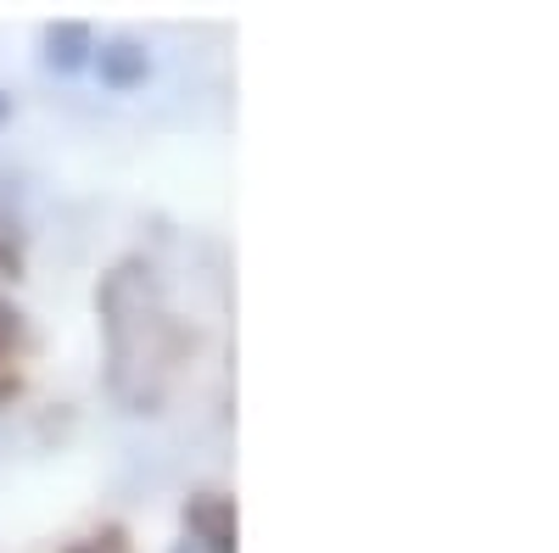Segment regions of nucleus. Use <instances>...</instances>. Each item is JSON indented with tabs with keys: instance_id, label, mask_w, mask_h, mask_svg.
Returning a JSON list of instances; mask_svg holds the SVG:
<instances>
[{
	"instance_id": "obj_3",
	"label": "nucleus",
	"mask_w": 559,
	"mask_h": 553,
	"mask_svg": "<svg viewBox=\"0 0 559 553\" xmlns=\"http://www.w3.org/2000/svg\"><path fill=\"white\" fill-rule=\"evenodd\" d=\"M90 51H96V39H90L84 23H57L51 34H45V62H51L57 73H79L90 62Z\"/></svg>"
},
{
	"instance_id": "obj_5",
	"label": "nucleus",
	"mask_w": 559,
	"mask_h": 553,
	"mask_svg": "<svg viewBox=\"0 0 559 553\" xmlns=\"http://www.w3.org/2000/svg\"><path fill=\"white\" fill-rule=\"evenodd\" d=\"M17 341H23V313L12 302H0V358H7Z\"/></svg>"
},
{
	"instance_id": "obj_6",
	"label": "nucleus",
	"mask_w": 559,
	"mask_h": 553,
	"mask_svg": "<svg viewBox=\"0 0 559 553\" xmlns=\"http://www.w3.org/2000/svg\"><path fill=\"white\" fill-rule=\"evenodd\" d=\"M68 553H129V548H123V537H118V531H107V537L79 542V548H68Z\"/></svg>"
},
{
	"instance_id": "obj_7",
	"label": "nucleus",
	"mask_w": 559,
	"mask_h": 553,
	"mask_svg": "<svg viewBox=\"0 0 559 553\" xmlns=\"http://www.w3.org/2000/svg\"><path fill=\"white\" fill-rule=\"evenodd\" d=\"M0 112H7V96H0Z\"/></svg>"
},
{
	"instance_id": "obj_4",
	"label": "nucleus",
	"mask_w": 559,
	"mask_h": 553,
	"mask_svg": "<svg viewBox=\"0 0 559 553\" xmlns=\"http://www.w3.org/2000/svg\"><path fill=\"white\" fill-rule=\"evenodd\" d=\"M96 68H102V79H107L112 89H123V84H140V79H146V51H140L134 39H112V45H102Z\"/></svg>"
},
{
	"instance_id": "obj_2",
	"label": "nucleus",
	"mask_w": 559,
	"mask_h": 553,
	"mask_svg": "<svg viewBox=\"0 0 559 553\" xmlns=\"http://www.w3.org/2000/svg\"><path fill=\"white\" fill-rule=\"evenodd\" d=\"M185 526L207 553H236V503L218 492H197L185 503Z\"/></svg>"
},
{
	"instance_id": "obj_1",
	"label": "nucleus",
	"mask_w": 559,
	"mask_h": 553,
	"mask_svg": "<svg viewBox=\"0 0 559 553\" xmlns=\"http://www.w3.org/2000/svg\"><path fill=\"white\" fill-rule=\"evenodd\" d=\"M102 330H107V386L129 413H157L174 358H179V325L163 302V286L152 263H118L102 280Z\"/></svg>"
}]
</instances>
